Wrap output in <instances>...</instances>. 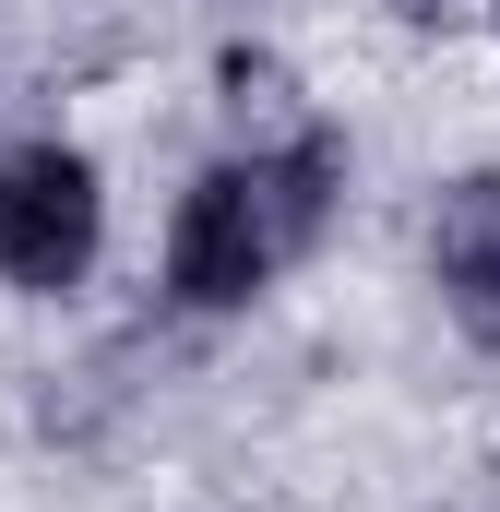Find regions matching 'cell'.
I'll use <instances>...</instances> for the list:
<instances>
[{
    "mask_svg": "<svg viewBox=\"0 0 500 512\" xmlns=\"http://www.w3.org/2000/svg\"><path fill=\"white\" fill-rule=\"evenodd\" d=\"M108 251V179L84 143L36 131V143H0V286L12 298H72Z\"/></svg>",
    "mask_w": 500,
    "mask_h": 512,
    "instance_id": "2",
    "label": "cell"
},
{
    "mask_svg": "<svg viewBox=\"0 0 500 512\" xmlns=\"http://www.w3.org/2000/svg\"><path fill=\"white\" fill-rule=\"evenodd\" d=\"M429 286H441V310L500 358V167L441 179V203H429Z\"/></svg>",
    "mask_w": 500,
    "mask_h": 512,
    "instance_id": "3",
    "label": "cell"
},
{
    "mask_svg": "<svg viewBox=\"0 0 500 512\" xmlns=\"http://www.w3.org/2000/svg\"><path fill=\"white\" fill-rule=\"evenodd\" d=\"M346 203V143L334 131H286V143H250V155H215L179 215H167V298L179 310H250L286 262L322 251Z\"/></svg>",
    "mask_w": 500,
    "mask_h": 512,
    "instance_id": "1",
    "label": "cell"
}]
</instances>
